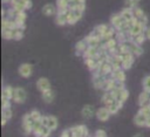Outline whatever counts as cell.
<instances>
[{
  "label": "cell",
  "instance_id": "1",
  "mask_svg": "<svg viewBox=\"0 0 150 137\" xmlns=\"http://www.w3.org/2000/svg\"><path fill=\"white\" fill-rule=\"evenodd\" d=\"M52 133V130L43 125L41 123V121H38L34 123V128H33V135L35 137H49Z\"/></svg>",
  "mask_w": 150,
  "mask_h": 137
},
{
  "label": "cell",
  "instance_id": "2",
  "mask_svg": "<svg viewBox=\"0 0 150 137\" xmlns=\"http://www.w3.org/2000/svg\"><path fill=\"white\" fill-rule=\"evenodd\" d=\"M145 28H146V25H144L143 22L137 21V20L134 19L132 21H130V29H129V35H130V37L132 39L134 36L144 33Z\"/></svg>",
  "mask_w": 150,
  "mask_h": 137
},
{
  "label": "cell",
  "instance_id": "3",
  "mask_svg": "<svg viewBox=\"0 0 150 137\" xmlns=\"http://www.w3.org/2000/svg\"><path fill=\"white\" fill-rule=\"evenodd\" d=\"M83 13H84L83 9H80V8H69V11H68V25L73 26L75 23H77L82 19Z\"/></svg>",
  "mask_w": 150,
  "mask_h": 137
},
{
  "label": "cell",
  "instance_id": "4",
  "mask_svg": "<svg viewBox=\"0 0 150 137\" xmlns=\"http://www.w3.org/2000/svg\"><path fill=\"white\" fill-rule=\"evenodd\" d=\"M34 123L35 121L32 118L29 112H26L22 116V130L25 135H30L33 133V128H34Z\"/></svg>",
  "mask_w": 150,
  "mask_h": 137
},
{
  "label": "cell",
  "instance_id": "5",
  "mask_svg": "<svg viewBox=\"0 0 150 137\" xmlns=\"http://www.w3.org/2000/svg\"><path fill=\"white\" fill-rule=\"evenodd\" d=\"M27 100V91L23 87H16L14 88V95H13V102L16 104H23Z\"/></svg>",
  "mask_w": 150,
  "mask_h": 137
},
{
  "label": "cell",
  "instance_id": "6",
  "mask_svg": "<svg viewBox=\"0 0 150 137\" xmlns=\"http://www.w3.org/2000/svg\"><path fill=\"white\" fill-rule=\"evenodd\" d=\"M108 77L98 74V73H93V76H91V83L94 85L95 89L97 90H103L104 88V84H105V81H107Z\"/></svg>",
  "mask_w": 150,
  "mask_h": 137
},
{
  "label": "cell",
  "instance_id": "7",
  "mask_svg": "<svg viewBox=\"0 0 150 137\" xmlns=\"http://www.w3.org/2000/svg\"><path fill=\"white\" fill-rule=\"evenodd\" d=\"M41 123L46 126H48L52 131L56 130L57 129V125H59V121L55 116L53 115H43L42 118H41Z\"/></svg>",
  "mask_w": 150,
  "mask_h": 137
},
{
  "label": "cell",
  "instance_id": "8",
  "mask_svg": "<svg viewBox=\"0 0 150 137\" xmlns=\"http://www.w3.org/2000/svg\"><path fill=\"white\" fill-rule=\"evenodd\" d=\"M71 132H73V137H90L89 130L86 125L83 124H79V125H74L70 128Z\"/></svg>",
  "mask_w": 150,
  "mask_h": 137
},
{
  "label": "cell",
  "instance_id": "9",
  "mask_svg": "<svg viewBox=\"0 0 150 137\" xmlns=\"http://www.w3.org/2000/svg\"><path fill=\"white\" fill-rule=\"evenodd\" d=\"M111 115H112V114L110 112V110H109L105 105L98 108V109L96 110V112H95V117H96L100 122H107V121L110 118Z\"/></svg>",
  "mask_w": 150,
  "mask_h": 137
},
{
  "label": "cell",
  "instance_id": "10",
  "mask_svg": "<svg viewBox=\"0 0 150 137\" xmlns=\"http://www.w3.org/2000/svg\"><path fill=\"white\" fill-rule=\"evenodd\" d=\"M18 73L21 77L23 78H28L32 76L33 74V66L30 63H21L18 68Z\"/></svg>",
  "mask_w": 150,
  "mask_h": 137
},
{
  "label": "cell",
  "instance_id": "11",
  "mask_svg": "<svg viewBox=\"0 0 150 137\" xmlns=\"http://www.w3.org/2000/svg\"><path fill=\"white\" fill-rule=\"evenodd\" d=\"M115 96V98L122 103H124L128 98H129V90L125 88V87H122V88H117L115 89L114 91H111Z\"/></svg>",
  "mask_w": 150,
  "mask_h": 137
},
{
  "label": "cell",
  "instance_id": "12",
  "mask_svg": "<svg viewBox=\"0 0 150 137\" xmlns=\"http://www.w3.org/2000/svg\"><path fill=\"white\" fill-rule=\"evenodd\" d=\"M108 28H109V25H107V23H100V25L95 26L94 29L89 34L93 35V36H95V37H97V39H100V40H102V37H103V35H104V33H105V30Z\"/></svg>",
  "mask_w": 150,
  "mask_h": 137
},
{
  "label": "cell",
  "instance_id": "13",
  "mask_svg": "<svg viewBox=\"0 0 150 137\" xmlns=\"http://www.w3.org/2000/svg\"><path fill=\"white\" fill-rule=\"evenodd\" d=\"M68 11L69 9H66V11H57L56 15H55V23L60 27L62 26H66L68 25Z\"/></svg>",
  "mask_w": 150,
  "mask_h": 137
},
{
  "label": "cell",
  "instance_id": "14",
  "mask_svg": "<svg viewBox=\"0 0 150 137\" xmlns=\"http://www.w3.org/2000/svg\"><path fill=\"white\" fill-rule=\"evenodd\" d=\"M18 27H21V28H26V20H27V13L26 11H16L15 13V16L13 19Z\"/></svg>",
  "mask_w": 150,
  "mask_h": 137
},
{
  "label": "cell",
  "instance_id": "15",
  "mask_svg": "<svg viewBox=\"0 0 150 137\" xmlns=\"http://www.w3.org/2000/svg\"><path fill=\"white\" fill-rule=\"evenodd\" d=\"M134 18H135V20H137V21H141V22H143L144 25H146L148 26V21H149V19H148V15L145 14V12L141 8V7H135L134 8Z\"/></svg>",
  "mask_w": 150,
  "mask_h": 137
},
{
  "label": "cell",
  "instance_id": "16",
  "mask_svg": "<svg viewBox=\"0 0 150 137\" xmlns=\"http://www.w3.org/2000/svg\"><path fill=\"white\" fill-rule=\"evenodd\" d=\"M146 122H148V116L137 111L136 115L134 116V124L138 128H146Z\"/></svg>",
  "mask_w": 150,
  "mask_h": 137
},
{
  "label": "cell",
  "instance_id": "17",
  "mask_svg": "<svg viewBox=\"0 0 150 137\" xmlns=\"http://www.w3.org/2000/svg\"><path fill=\"white\" fill-rule=\"evenodd\" d=\"M121 56H122V59H123V69H125V70L130 69V68L132 67L134 62H135L136 56H135L131 52H129V53H127V54H123V55H121Z\"/></svg>",
  "mask_w": 150,
  "mask_h": 137
},
{
  "label": "cell",
  "instance_id": "18",
  "mask_svg": "<svg viewBox=\"0 0 150 137\" xmlns=\"http://www.w3.org/2000/svg\"><path fill=\"white\" fill-rule=\"evenodd\" d=\"M101 63H102V62H100L96 56H94V57H86V59H84V64L87 66V68H88L91 73H94V71L98 68V66H100Z\"/></svg>",
  "mask_w": 150,
  "mask_h": 137
},
{
  "label": "cell",
  "instance_id": "19",
  "mask_svg": "<svg viewBox=\"0 0 150 137\" xmlns=\"http://www.w3.org/2000/svg\"><path fill=\"white\" fill-rule=\"evenodd\" d=\"M36 88L40 93H43V91H47L48 89L52 88V84H50V81L47 78V77H40L38 78L36 81Z\"/></svg>",
  "mask_w": 150,
  "mask_h": 137
},
{
  "label": "cell",
  "instance_id": "20",
  "mask_svg": "<svg viewBox=\"0 0 150 137\" xmlns=\"http://www.w3.org/2000/svg\"><path fill=\"white\" fill-rule=\"evenodd\" d=\"M127 43H128V46H129L130 52H131L136 57H138V56H141V55L143 54V48H142V46L138 44V43H136L132 39L129 40V41H127Z\"/></svg>",
  "mask_w": 150,
  "mask_h": 137
},
{
  "label": "cell",
  "instance_id": "21",
  "mask_svg": "<svg viewBox=\"0 0 150 137\" xmlns=\"http://www.w3.org/2000/svg\"><path fill=\"white\" fill-rule=\"evenodd\" d=\"M114 80H116L117 82H122L124 83L125 80H127V74H125V69L123 68H117V69H114L112 73H111V76Z\"/></svg>",
  "mask_w": 150,
  "mask_h": 137
},
{
  "label": "cell",
  "instance_id": "22",
  "mask_svg": "<svg viewBox=\"0 0 150 137\" xmlns=\"http://www.w3.org/2000/svg\"><path fill=\"white\" fill-rule=\"evenodd\" d=\"M41 12L45 16H53V15H56L57 13V7L56 5L54 4H46L42 6L41 8Z\"/></svg>",
  "mask_w": 150,
  "mask_h": 137
},
{
  "label": "cell",
  "instance_id": "23",
  "mask_svg": "<svg viewBox=\"0 0 150 137\" xmlns=\"http://www.w3.org/2000/svg\"><path fill=\"white\" fill-rule=\"evenodd\" d=\"M95 109H94V107L91 105V104H86L82 109H81V115H82V117L84 118V119H90V118H93L94 117V115H95Z\"/></svg>",
  "mask_w": 150,
  "mask_h": 137
},
{
  "label": "cell",
  "instance_id": "24",
  "mask_svg": "<svg viewBox=\"0 0 150 137\" xmlns=\"http://www.w3.org/2000/svg\"><path fill=\"white\" fill-rule=\"evenodd\" d=\"M41 98H42V101H43L45 103L50 104V103H53L54 100H55V91L50 88V89H48L47 91L41 93Z\"/></svg>",
  "mask_w": 150,
  "mask_h": 137
},
{
  "label": "cell",
  "instance_id": "25",
  "mask_svg": "<svg viewBox=\"0 0 150 137\" xmlns=\"http://www.w3.org/2000/svg\"><path fill=\"white\" fill-rule=\"evenodd\" d=\"M120 14H121L122 18H123L125 21H128V22H130V21H132V20L135 19V18H134V8H130V7H127V6L120 11Z\"/></svg>",
  "mask_w": 150,
  "mask_h": 137
},
{
  "label": "cell",
  "instance_id": "26",
  "mask_svg": "<svg viewBox=\"0 0 150 137\" xmlns=\"http://www.w3.org/2000/svg\"><path fill=\"white\" fill-rule=\"evenodd\" d=\"M138 107H143V105H148L150 103V93L146 90H143L139 95H138V100H137Z\"/></svg>",
  "mask_w": 150,
  "mask_h": 137
},
{
  "label": "cell",
  "instance_id": "27",
  "mask_svg": "<svg viewBox=\"0 0 150 137\" xmlns=\"http://www.w3.org/2000/svg\"><path fill=\"white\" fill-rule=\"evenodd\" d=\"M88 47H89V46H88V43H87L86 39H82V40L77 41V42H76V44H75V53H76V55L82 56V55H83V53H84V50H86Z\"/></svg>",
  "mask_w": 150,
  "mask_h": 137
},
{
  "label": "cell",
  "instance_id": "28",
  "mask_svg": "<svg viewBox=\"0 0 150 137\" xmlns=\"http://www.w3.org/2000/svg\"><path fill=\"white\" fill-rule=\"evenodd\" d=\"M13 95H14V88L12 85H4L1 90V98L11 100L13 101Z\"/></svg>",
  "mask_w": 150,
  "mask_h": 137
},
{
  "label": "cell",
  "instance_id": "29",
  "mask_svg": "<svg viewBox=\"0 0 150 137\" xmlns=\"http://www.w3.org/2000/svg\"><path fill=\"white\" fill-rule=\"evenodd\" d=\"M114 101H116V98L111 91H103L102 97H101V102L103 103V105H108V104L112 103Z\"/></svg>",
  "mask_w": 150,
  "mask_h": 137
},
{
  "label": "cell",
  "instance_id": "30",
  "mask_svg": "<svg viewBox=\"0 0 150 137\" xmlns=\"http://www.w3.org/2000/svg\"><path fill=\"white\" fill-rule=\"evenodd\" d=\"M13 111L11 108L7 109H1V125H6V123L12 118Z\"/></svg>",
  "mask_w": 150,
  "mask_h": 137
},
{
  "label": "cell",
  "instance_id": "31",
  "mask_svg": "<svg viewBox=\"0 0 150 137\" xmlns=\"http://www.w3.org/2000/svg\"><path fill=\"white\" fill-rule=\"evenodd\" d=\"M84 39H86V41H87V43H88L89 47H101L102 46V40L95 37V36H93L90 34H88Z\"/></svg>",
  "mask_w": 150,
  "mask_h": 137
},
{
  "label": "cell",
  "instance_id": "32",
  "mask_svg": "<svg viewBox=\"0 0 150 137\" xmlns=\"http://www.w3.org/2000/svg\"><path fill=\"white\" fill-rule=\"evenodd\" d=\"M28 0H12L11 7H13L15 11H26V5Z\"/></svg>",
  "mask_w": 150,
  "mask_h": 137
},
{
  "label": "cell",
  "instance_id": "33",
  "mask_svg": "<svg viewBox=\"0 0 150 137\" xmlns=\"http://www.w3.org/2000/svg\"><path fill=\"white\" fill-rule=\"evenodd\" d=\"M123 104L124 103H122V102H120V101H114L112 103H110V104H108V105H105L109 110H110V112L112 114V115H115V114H117L121 109H122V107H123Z\"/></svg>",
  "mask_w": 150,
  "mask_h": 137
},
{
  "label": "cell",
  "instance_id": "34",
  "mask_svg": "<svg viewBox=\"0 0 150 137\" xmlns=\"http://www.w3.org/2000/svg\"><path fill=\"white\" fill-rule=\"evenodd\" d=\"M98 52H100V47H88L84 50L82 57L83 59H86V57H94V56H96L98 54Z\"/></svg>",
  "mask_w": 150,
  "mask_h": 137
},
{
  "label": "cell",
  "instance_id": "35",
  "mask_svg": "<svg viewBox=\"0 0 150 137\" xmlns=\"http://www.w3.org/2000/svg\"><path fill=\"white\" fill-rule=\"evenodd\" d=\"M69 8L86 9V0H69Z\"/></svg>",
  "mask_w": 150,
  "mask_h": 137
},
{
  "label": "cell",
  "instance_id": "36",
  "mask_svg": "<svg viewBox=\"0 0 150 137\" xmlns=\"http://www.w3.org/2000/svg\"><path fill=\"white\" fill-rule=\"evenodd\" d=\"M57 11H66L69 9V0H56Z\"/></svg>",
  "mask_w": 150,
  "mask_h": 137
},
{
  "label": "cell",
  "instance_id": "37",
  "mask_svg": "<svg viewBox=\"0 0 150 137\" xmlns=\"http://www.w3.org/2000/svg\"><path fill=\"white\" fill-rule=\"evenodd\" d=\"M29 114H30L32 118H33L35 122L41 121V118H42V116H43V115H41V112H40L38 109H33V110H30V111H29Z\"/></svg>",
  "mask_w": 150,
  "mask_h": 137
},
{
  "label": "cell",
  "instance_id": "38",
  "mask_svg": "<svg viewBox=\"0 0 150 137\" xmlns=\"http://www.w3.org/2000/svg\"><path fill=\"white\" fill-rule=\"evenodd\" d=\"M132 40L136 42V43H138V44H143L145 41H146V37H145V34L144 33H142V34H138V35H136V36H134L132 37Z\"/></svg>",
  "mask_w": 150,
  "mask_h": 137
},
{
  "label": "cell",
  "instance_id": "39",
  "mask_svg": "<svg viewBox=\"0 0 150 137\" xmlns=\"http://www.w3.org/2000/svg\"><path fill=\"white\" fill-rule=\"evenodd\" d=\"M142 85H143V90H146L150 93V75L144 76V78L142 81Z\"/></svg>",
  "mask_w": 150,
  "mask_h": 137
},
{
  "label": "cell",
  "instance_id": "40",
  "mask_svg": "<svg viewBox=\"0 0 150 137\" xmlns=\"http://www.w3.org/2000/svg\"><path fill=\"white\" fill-rule=\"evenodd\" d=\"M124 5L127 7H130V8H135L138 6V1L137 0H124Z\"/></svg>",
  "mask_w": 150,
  "mask_h": 137
},
{
  "label": "cell",
  "instance_id": "41",
  "mask_svg": "<svg viewBox=\"0 0 150 137\" xmlns=\"http://www.w3.org/2000/svg\"><path fill=\"white\" fill-rule=\"evenodd\" d=\"M11 100H6V98H1V109H7L11 108Z\"/></svg>",
  "mask_w": 150,
  "mask_h": 137
},
{
  "label": "cell",
  "instance_id": "42",
  "mask_svg": "<svg viewBox=\"0 0 150 137\" xmlns=\"http://www.w3.org/2000/svg\"><path fill=\"white\" fill-rule=\"evenodd\" d=\"M94 137H107V132L103 129H97L94 132Z\"/></svg>",
  "mask_w": 150,
  "mask_h": 137
},
{
  "label": "cell",
  "instance_id": "43",
  "mask_svg": "<svg viewBox=\"0 0 150 137\" xmlns=\"http://www.w3.org/2000/svg\"><path fill=\"white\" fill-rule=\"evenodd\" d=\"M60 137H73V132H71L70 128H69V129L63 130V131L61 132V136H60Z\"/></svg>",
  "mask_w": 150,
  "mask_h": 137
},
{
  "label": "cell",
  "instance_id": "44",
  "mask_svg": "<svg viewBox=\"0 0 150 137\" xmlns=\"http://www.w3.org/2000/svg\"><path fill=\"white\" fill-rule=\"evenodd\" d=\"M144 34H145L146 40H150V26H149V25L146 26V28H145V30H144Z\"/></svg>",
  "mask_w": 150,
  "mask_h": 137
},
{
  "label": "cell",
  "instance_id": "45",
  "mask_svg": "<svg viewBox=\"0 0 150 137\" xmlns=\"http://www.w3.org/2000/svg\"><path fill=\"white\" fill-rule=\"evenodd\" d=\"M1 1L4 5H11V2H12V0H1Z\"/></svg>",
  "mask_w": 150,
  "mask_h": 137
},
{
  "label": "cell",
  "instance_id": "46",
  "mask_svg": "<svg viewBox=\"0 0 150 137\" xmlns=\"http://www.w3.org/2000/svg\"><path fill=\"white\" fill-rule=\"evenodd\" d=\"M132 137H144V136H143V133H141V132H138V133H135V135H134Z\"/></svg>",
  "mask_w": 150,
  "mask_h": 137
},
{
  "label": "cell",
  "instance_id": "47",
  "mask_svg": "<svg viewBox=\"0 0 150 137\" xmlns=\"http://www.w3.org/2000/svg\"><path fill=\"white\" fill-rule=\"evenodd\" d=\"M146 128L150 129V116L148 117V122H146Z\"/></svg>",
  "mask_w": 150,
  "mask_h": 137
},
{
  "label": "cell",
  "instance_id": "48",
  "mask_svg": "<svg viewBox=\"0 0 150 137\" xmlns=\"http://www.w3.org/2000/svg\"><path fill=\"white\" fill-rule=\"evenodd\" d=\"M137 1H138V2H139V1H142V0H137Z\"/></svg>",
  "mask_w": 150,
  "mask_h": 137
},
{
  "label": "cell",
  "instance_id": "49",
  "mask_svg": "<svg viewBox=\"0 0 150 137\" xmlns=\"http://www.w3.org/2000/svg\"><path fill=\"white\" fill-rule=\"evenodd\" d=\"M90 137H94V136H90Z\"/></svg>",
  "mask_w": 150,
  "mask_h": 137
}]
</instances>
